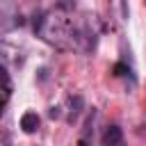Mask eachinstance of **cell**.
<instances>
[{
	"instance_id": "cell-6",
	"label": "cell",
	"mask_w": 146,
	"mask_h": 146,
	"mask_svg": "<svg viewBox=\"0 0 146 146\" xmlns=\"http://www.w3.org/2000/svg\"><path fill=\"white\" fill-rule=\"evenodd\" d=\"M125 73H130V68H128L125 64H121V62H119V64H114V75H119V78H121V75H125Z\"/></svg>"
},
{
	"instance_id": "cell-1",
	"label": "cell",
	"mask_w": 146,
	"mask_h": 146,
	"mask_svg": "<svg viewBox=\"0 0 146 146\" xmlns=\"http://www.w3.org/2000/svg\"><path fill=\"white\" fill-rule=\"evenodd\" d=\"M32 27L46 43L57 48H73L75 23L68 14H64V9L55 7V11H34Z\"/></svg>"
},
{
	"instance_id": "cell-3",
	"label": "cell",
	"mask_w": 146,
	"mask_h": 146,
	"mask_svg": "<svg viewBox=\"0 0 146 146\" xmlns=\"http://www.w3.org/2000/svg\"><path fill=\"white\" fill-rule=\"evenodd\" d=\"M39 125H41V119H39L36 112H25V114L21 116V128H23V132L32 135V132L39 130Z\"/></svg>"
},
{
	"instance_id": "cell-8",
	"label": "cell",
	"mask_w": 146,
	"mask_h": 146,
	"mask_svg": "<svg viewBox=\"0 0 146 146\" xmlns=\"http://www.w3.org/2000/svg\"><path fill=\"white\" fill-rule=\"evenodd\" d=\"M2 107H5V103H2V100H0V116H2Z\"/></svg>"
},
{
	"instance_id": "cell-4",
	"label": "cell",
	"mask_w": 146,
	"mask_h": 146,
	"mask_svg": "<svg viewBox=\"0 0 146 146\" xmlns=\"http://www.w3.org/2000/svg\"><path fill=\"white\" fill-rule=\"evenodd\" d=\"M68 107H71V110H68V116H66V119H68V123H73V121L80 116L82 107H84L82 96H71V98H68Z\"/></svg>"
},
{
	"instance_id": "cell-7",
	"label": "cell",
	"mask_w": 146,
	"mask_h": 146,
	"mask_svg": "<svg viewBox=\"0 0 146 146\" xmlns=\"http://www.w3.org/2000/svg\"><path fill=\"white\" fill-rule=\"evenodd\" d=\"M48 114H50L52 119H57V116H59L62 112H59V107H50V110H48Z\"/></svg>"
},
{
	"instance_id": "cell-5",
	"label": "cell",
	"mask_w": 146,
	"mask_h": 146,
	"mask_svg": "<svg viewBox=\"0 0 146 146\" xmlns=\"http://www.w3.org/2000/svg\"><path fill=\"white\" fill-rule=\"evenodd\" d=\"M0 91H5V96L11 94V78H9V73L2 64H0Z\"/></svg>"
},
{
	"instance_id": "cell-9",
	"label": "cell",
	"mask_w": 146,
	"mask_h": 146,
	"mask_svg": "<svg viewBox=\"0 0 146 146\" xmlns=\"http://www.w3.org/2000/svg\"><path fill=\"white\" fill-rule=\"evenodd\" d=\"M144 130H146V125H144Z\"/></svg>"
},
{
	"instance_id": "cell-2",
	"label": "cell",
	"mask_w": 146,
	"mask_h": 146,
	"mask_svg": "<svg viewBox=\"0 0 146 146\" xmlns=\"http://www.w3.org/2000/svg\"><path fill=\"white\" fill-rule=\"evenodd\" d=\"M103 146H123V130L116 123H112V125L105 128V132H103Z\"/></svg>"
}]
</instances>
